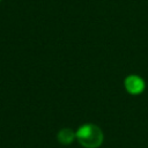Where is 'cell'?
I'll return each instance as SVG.
<instances>
[{
    "label": "cell",
    "instance_id": "obj_3",
    "mask_svg": "<svg viewBox=\"0 0 148 148\" xmlns=\"http://www.w3.org/2000/svg\"><path fill=\"white\" fill-rule=\"evenodd\" d=\"M57 138H58L59 142H61L64 145H68L76 138V133H74L71 128H62L61 131H59Z\"/></svg>",
    "mask_w": 148,
    "mask_h": 148
},
{
    "label": "cell",
    "instance_id": "obj_4",
    "mask_svg": "<svg viewBox=\"0 0 148 148\" xmlns=\"http://www.w3.org/2000/svg\"><path fill=\"white\" fill-rule=\"evenodd\" d=\"M0 1H1V0H0Z\"/></svg>",
    "mask_w": 148,
    "mask_h": 148
},
{
    "label": "cell",
    "instance_id": "obj_1",
    "mask_svg": "<svg viewBox=\"0 0 148 148\" xmlns=\"http://www.w3.org/2000/svg\"><path fill=\"white\" fill-rule=\"evenodd\" d=\"M76 139L86 148H97L103 142V133L98 126L87 124L77 130Z\"/></svg>",
    "mask_w": 148,
    "mask_h": 148
},
{
    "label": "cell",
    "instance_id": "obj_2",
    "mask_svg": "<svg viewBox=\"0 0 148 148\" xmlns=\"http://www.w3.org/2000/svg\"><path fill=\"white\" fill-rule=\"evenodd\" d=\"M125 87L130 94H140L145 89V82L136 75H130L125 80Z\"/></svg>",
    "mask_w": 148,
    "mask_h": 148
}]
</instances>
